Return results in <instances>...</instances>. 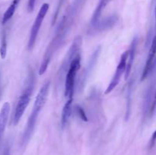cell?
Here are the masks:
<instances>
[{
	"label": "cell",
	"mask_w": 156,
	"mask_h": 155,
	"mask_svg": "<svg viewBox=\"0 0 156 155\" xmlns=\"http://www.w3.org/2000/svg\"><path fill=\"white\" fill-rule=\"evenodd\" d=\"M86 0H74L68 7L58 24L56 32L44 53L43 60L39 68V74L42 75L47 71L52 58L63 46L69 33L72 30L79 13L82 12Z\"/></svg>",
	"instance_id": "6da1fadb"
},
{
	"label": "cell",
	"mask_w": 156,
	"mask_h": 155,
	"mask_svg": "<svg viewBox=\"0 0 156 155\" xmlns=\"http://www.w3.org/2000/svg\"><path fill=\"white\" fill-rule=\"evenodd\" d=\"M49 90H50V81H47L43 84V86L40 89L39 92L37 93V95L35 98L34 103L31 113L29 115L25 129L23 132L22 136H21V146L22 147L27 145V144L31 138L32 135H33L40 112L44 107L46 102H47L49 94Z\"/></svg>",
	"instance_id": "7a4b0ae2"
},
{
	"label": "cell",
	"mask_w": 156,
	"mask_h": 155,
	"mask_svg": "<svg viewBox=\"0 0 156 155\" xmlns=\"http://www.w3.org/2000/svg\"><path fill=\"white\" fill-rule=\"evenodd\" d=\"M27 84L26 85L25 88L24 89L23 92L20 95L17 102L16 106H15V112L13 115V125L17 126L18 122L21 120V117L24 115L27 106L30 101V97H31L32 93L34 91V75L33 73H30L29 74V77L27 78Z\"/></svg>",
	"instance_id": "3957f363"
},
{
	"label": "cell",
	"mask_w": 156,
	"mask_h": 155,
	"mask_svg": "<svg viewBox=\"0 0 156 155\" xmlns=\"http://www.w3.org/2000/svg\"><path fill=\"white\" fill-rule=\"evenodd\" d=\"M81 68V56L78 54L72 61L66 74L65 85H64V95L66 97H74L76 78L78 71Z\"/></svg>",
	"instance_id": "277c9868"
},
{
	"label": "cell",
	"mask_w": 156,
	"mask_h": 155,
	"mask_svg": "<svg viewBox=\"0 0 156 155\" xmlns=\"http://www.w3.org/2000/svg\"><path fill=\"white\" fill-rule=\"evenodd\" d=\"M82 37L81 36H77L75 38L74 41H73V44L70 46L69 50L68 53H67L66 58L62 61V64H61L59 69L57 73V80L59 81H62V76L64 74H66L67 71H68L69 65L71 64L72 61L73 60L75 57L77 56L78 54L80 53V49L81 46H82Z\"/></svg>",
	"instance_id": "5b68a950"
},
{
	"label": "cell",
	"mask_w": 156,
	"mask_h": 155,
	"mask_svg": "<svg viewBox=\"0 0 156 155\" xmlns=\"http://www.w3.org/2000/svg\"><path fill=\"white\" fill-rule=\"evenodd\" d=\"M49 9H50V5L48 3H44L41 7V9H40L37 15L36 18H35L33 25H32L31 30H30V35H29L28 43H27V49H28V50H31L34 46L35 43H36V40L37 38L38 33H39L40 29H41L45 16L47 15V12H48Z\"/></svg>",
	"instance_id": "8992f818"
},
{
	"label": "cell",
	"mask_w": 156,
	"mask_h": 155,
	"mask_svg": "<svg viewBox=\"0 0 156 155\" xmlns=\"http://www.w3.org/2000/svg\"><path fill=\"white\" fill-rule=\"evenodd\" d=\"M127 59L128 50H126V51H125L124 53L121 55V57H120V62H119L118 65H117L115 73H114L111 81H110L108 88L105 90V94H109L110 93L112 92L114 90V88L119 84L120 80H121V77L123 76V74H125V71H126V61H127Z\"/></svg>",
	"instance_id": "52a82bcc"
},
{
	"label": "cell",
	"mask_w": 156,
	"mask_h": 155,
	"mask_svg": "<svg viewBox=\"0 0 156 155\" xmlns=\"http://www.w3.org/2000/svg\"><path fill=\"white\" fill-rule=\"evenodd\" d=\"M156 58V35L153 38L151 44L150 49L149 50L147 59H146V64H145L144 68H143V74L141 76V81H144L148 76L152 72V69L155 67Z\"/></svg>",
	"instance_id": "ba28073f"
},
{
	"label": "cell",
	"mask_w": 156,
	"mask_h": 155,
	"mask_svg": "<svg viewBox=\"0 0 156 155\" xmlns=\"http://www.w3.org/2000/svg\"><path fill=\"white\" fill-rule=\"evenodd\" d=\"M10 104L8 102H5L2 106L0 109V145H1L2 140L4 135L5 131L6 129L8 120H9V112H10Z\"/></svg>",
	"instance_id": "9c48e42d"
},
{
	"label": "cell",
	"mask_w": 156,
	"mask_h": 155,
	"mask_svg": "<svg viewBox=\"0 0 156 155\" xmlns=\"http://www.w3.org/2000/svg\"><path fill=\"white\" fill-rule=\"evenodd\" d=\"M137 43H138V40H137V37H135L133 39V40L132 41V43H131L129 49L128 50V59H127V61H126V71H125V74H124V78L126 80H127L129 74H130L133 64L134 59H135Z\"/></svg>",
	"instance_id": "30bf717a"
},
{
	"label": "cell",
	"mask_w": 156,
	"mask_h": 155,
	"mask_svg": "<svg viewBox=\"0 0 156 155\" xmlns=\"http://www.w3.org/2000/svg\"><path fill=\"white\" fill-rule=\"evenodd\" d=\"M111 2V0H99L98 4L96 6L94 12L93 13L92 17L91 19V26L94 27L100 21V18L101 16L102 12H104L105 8Z\"/></svg>",
	"instance_id": "8fae6325"
},
{
	"label": "cell",
	"mask_w": 156,
	"mask_h": 155,
	"mask_svg": "<svg viewBox=\"0 0 156 155\" xmlns=\"http://www.w3.org/2000/svg\"><path fill=\"white\" fill-rule=\"evenodd\" d=\"M73 97L68 98V100L64 105L62 111V115H61V126L62 128H65L68 123L69 119L71 116L72 111H73Z\"/></svg>",
	"instance_id": "7c38bea8"
},
{
	"label": "cell",
	"mask_w": 156,
	"mask_h": 155,
	"mask_svg": "<svg viewBox=\"0 0 156 155\" xmlns=\"http://www.w3.org/2000/svg\"><path fill=\"white\" fill-rule=\"evenodd\" d=\"M20 1H21V0H12L10 5L9 6L7 10L5 11V12L4 15H3L2 20V23L3 25L5 24L6 23L13 17L14 14H15V11H16L18 5H19Z\"/></svg>",
	"instance_id": "4fadbf2b"
},
{
	"label": "cell",
	"mask_w": 156,
	"mask_h": 155,
	"mask_svg": "<svg viewBox=\"0 0 156 155\" xmlns=\"http://www.w3.org/2000/svg\"><path fill=\"white\" fill-rule=\"evenodd\" d=\"M7 54V34L5 30H2L0 40V56L2 59L6 57Z\"/></svg>",
	"instance_id": "5bb4252c"
},
{
	"label": "cell",
	"mask_w": 156,
	"mask_h": 155,
	"mask_svg": "<svg viewBox=\"0 0 156 155\" xmlns=\"http://www.w3.org/2000/svg\"><path fill=\"white\" fill-rule=\"evenodd\" d=\"M76 112H77L78 115L79 116V118H80L82 121H84V122L88 121V118H87L86 114H85V111H84V109H82L81 106H76Z\"/></svg>",
	"instance_id": "9a60e30c"
},
{
	"label": "cell",
	"mask_w": 156,
	"mask_h": 155,
	"mask_svg": "<svg viewBox=\"0 0 156 155\" xmlns=\"http://www.w3.org/2000/svg\"><path fill=\"white\" fill-rule=\"evenodd\" d=\"M156 144V130L153 132L152 137L150 138V141L149 142V149H152L154 147V146Z\"/></svg>",
	"instance_id": "2e32d148"
},
{
	"label": "cell",
	"mask_w": 156,
	"mask_h": 155,
	"mask_svg": "<svg viewBox=\"0 0 156 155\" xmlns=\"http://www.w3.org/2000/svg\"><path fill=\"white\" fill-rule=\"evenodd\" d=\"M35 3H36V0H28V2H27V10H28V12H33L34 9Z\"/></svg>",
	"instance_id": "e0dca14e"
},
{
	"label": "cell",
	"mask_w": 156,
	"mask_h": 155,
	"mask_svg": "<svg viewBox=\"0 0 156 155\" xmlns=\"http://www.w3.org/2000/svg\"><path fill=\"white\" fill-rule=\"evenodd\" d=\"M155 109H156V92H155V96H154L153 100H152V105H151L150 111H149V113H150L151 115H152V114L154 113Z\"/></svg>",
	"instance_id": "ac0fdd59"
},
{
	"label": "cell",
	"mask_w": 156,
	"mask_h": 155,
	"mask_svg": "<svg viewBox=\"0 0 156 155\" xmlns=\"http://www.w3.org/2000/svg\"><path fill=\"white\" fill-rule=\"evenodd\" d=\"M2 155H11V149L10 146H9V144L5 146L4 150H3Z\"/></svg>",
	"instance_id": "d6986e66"
},
{
	"label": "cell",
	"mask_w": 156,
	"mask_h": 155,
	"mask_svg": "<svg viewBox=\"0 0 156 155\" xmlns=\"http://www.w3.org/2000/svg\"><path fill=\"white\" fill-rule=\"evenodd\" d=\"M155 30H156V3H155Z\"/></svg>",
	"instance_id": "ffe728a7"
}]
</instances>
